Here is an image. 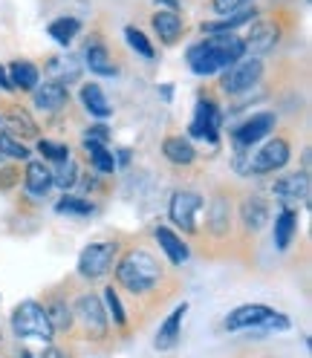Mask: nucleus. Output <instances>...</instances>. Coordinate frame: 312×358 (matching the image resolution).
<instances>
[{"label":"nucleus","mask_w":312,"mask_h":358,"mask_svg":"<svg viewBox=\"0 0 312 358\" xmlns=\"http://www.w3.org/2000/svg\"><path fill=\"white\" fill-rule=\"evenodd\" d=\"M116 283L136 301L150 298L165 280V266L145 249H127L113 266Z\"/></svg>","instance_id":"nucleus-1"},{"label":"nucleus","mask_w":312,"mask_h":358,"mask_svg":"<svg viewBox=\"0 0 312 358\" xmlns=\"http://www.w3.org/2000/svg\"><path fill=\"white\" fill-rule=\"evenodd\" d=\"M240 58H246V41L226 32V35H208L188 50V66L194 76H214L222 73Z\"/></svg>","instance_id":"nucleus-2"},{"label":"nucleus","mask_w":312,"mask_h":358,"mask_svg":"<svg viewBox=\"0 0 312 358\" xmlns=\"http://www.w3.org/2000/svg\"><path fill=\"white\" fill-rule=\"evenodd\" d=\"M73 318H76V338L93 344V347H110V321L101 303L99 292H81L73 303Z\"/></svg>","instance_id":"nucleus-3"},{"label":"nucleus","mask_w":312,"mask_h":358,"mask_svg":"<svg viewBox=\"0 0 312 358\" xmlns=\"http://www.w3.org/2000/svg\"><path fill=\"white\" fill-rule=\"evenodd\" d=\"M9 324H12L15 338H32L41 344H55V332L50 327V318H47V312H43L41 301H20L12 309Z\"/></svg>","instance_id":"nucleus-4"},{"label":"nucleus","mask_w":312,"mask_h":358,"mask_svg":"<svg viewBox=\"0 0 312 358\" xmlns=\"http://www.w3.org/2000/svg\"><path fill=\"white\" fill-rule=\"evenodd\" d=\"M119 260V243L116 240H104V243H90L87 249L78 255V278L84 280H101L113 272V266Z\"/></svg>","instance_id":"nucleus-5"},{"label":"nucleus","mask_w":312,"mask_h":358,"mask_svg":"<svg viewBox=\"0 0 312 358\" xmlns=\"http://www.w3.org/2000/svg\"><path fill=\"white\" fill-rule=\"evenodd\" d=\"M203 208H206L203 194L194 191V188H180V191H173L171 203H168V217H171V222L180 231L197 234L199 231V214H203Z\"/></svg>","instance_id":"nucleus-6"},{"label":"nucleus","mask_w":312,"mask_h":358,"mask_svg":"<svg viewBox=\"0 0 312 358\" xmlns=\"http://www.w3.org/2000/svg\"><path fill=\"white\" fill-rule=\"evenodd\" d=\"M289 156H292V145L283 136H272L266 139L257 150L249 153V162H246V171L249 173H275V171H283Z\"/></svg>","instance_id":"nucleus-7"},{"label":"nucleus","mask_w":312,"mask_h":358,"mask_svg":"<svg viewBox=\"0 0 312 358\" xmlns=\"http://www.w3.org/2000/svg\"><path fill=\"white\" fill-rule=\"evenodd\" d=\"M260 78H263V61L260 58H240L229 66V70H222L220 90L226 96H243V93H249L255 84H260Z\"/></svg>","instance_id":"nucleus-8"},{"label":"nucleus","mask_w":312,"mask_h":358,"mask_svg":"<svg viewBox=\"0 0 312 358\" xmlns=\"http://www.w3.org/2000/svg\"><path fill=\"white\" fill-rule=\"evenodd\" d=\"M278 127V116L272 113V110H263V113H255L249 116L246 122H240L234 130H232V139L237 145V150H252L257 142L269 139V133Z\"/></svg>","instance_id":"nucleus-9"},{"label":"nucleus","mask_w":312,"mask_h":358,"mask_svg":"<svg viewBox=\"0 0 312 358\" xmlns=\"http://www.w3.org/2000/svg\"><path fill=\"white\" fill-rule=\"evenodd\" d=\"M220 127H222L220 104L214 99H199L197 107H194V119L188 124V136L191 139H206L208 145H217Z\"/></svg>","instance_id":"nucleus-10"},{"label":"nucleus","mask_w":312,"mask_h":358,"mask_svg":"<svg viewBox=\"0 0 312 358\" xmlns=\"http://www.w3.org/2000/svg\"><path fill=\"white\" fill-rule=\"evenodd\" d=\"M272 196L283 208H292V203H306L309 199V173H286L281 179H275L272 185Z\"/></svg>","instance_id":"nucleus-11"},{"label":"nucleus","mask_w":312,"mask_h":358,"mask_svg":"<svg viewBox=\"0 0 312 358\" xmlns=\"http://www.w3.org/2000/svg\"><path fill=\"white\" fill-rule=\"evenodd\" d=\"M41 306H43V312H47L55 338H58V335H64V338L76 341V318H73V306L66 303V298L50 295L47 301H41Z\"/></svg>","instance_id":"nucleus-12"},{"label":"nucleus","mask_w":312,"mask_h":358,"mask_svg":"<svg viewBox=\"0 0 312 358\" xmlns=\"http://www.w3.org/2000/svg\"><path fill=\"white\" fill-rule=\"evenodd\" d=\"M275 309L266 306V303H243L237 309H232L226 321H222V327H226L229 332H240V329H255L260 327L266 318H272Z\"/></svg>","instance_id":"nucleus-13"},{"label":"nucleus","mask_w":312,"mask_h":358,"mask_svg":"<svg viewBox=\"0 0 312 358\" xmlns=\"http://www.w3.org/2000/svg\"><path fill=\"white\" fill-rule=\"evenodd\" d=\"M185 312H188V303L183 301L180 306H173V312L162 321L159 332H156V338H153V350L156 352H171L176 344H180L183 338V321H185Z\"/></svg>","instance_id":"nucleus-14"},{"label":"nucleus","mask_w":312,"mask_h":358,"mask_svg":"<svg viewBox=\"0 0 312 358\" xmlns=\"http://www.w3.org/2000/svg\"><path fill=\"white\" fill-rule=\"evenodd\" d=\"M32 101L38 110H47V113H58L70 104V90L58 81H43L32 90Z\"/></svg>","instance_id":"nucleus-15"},{"label":"nucleus","mask_w":312,"mask_h":358,"mask_svg":"<svg viewBox=\"0 0 312 358\" xmlns=\"http://www.w3.org/2000/svg\"><path fill=\"white\" fill-rule=\"evenodd\" d=\"M206 231L214 234V237H226L232 231V199L226 194H217L211 203H208Z\"/></svg>","instance_id":"nucleus-16"},{"label":"nucleus","mask_w":312,"mask_h":358,"mask_svg":"<svg viewBox=\"0 0 312 358\" xmlns=\"http://www.w3.org/2000/svg\"><path fill=\"white\" fill-rule=\"evenodd\" d=\"M101 303H104V312H107V321L113 329H119L122 335L130 332V315H127V309L122 303V295H119V289L113 283H107L101 289Z\"/></svg>","instance_id":"nucleus-17"},{"label":"nucleus","mask_w":312,"mask_h":358,"mask_svg":"<svg viewBox=\"0 0 312 358\" xmlns=\"http://www.w3.org/2000/svg\"><path fill=\"white\" fill-rule=\"evenodd\" d=\"M237 214H240V222H243V229L246 231H260L266 222H269V203H266L263 196L252 194V196H246L240 203Z\"/></svg>","instance_id":"nucleus-18"},{"label":"nucleus","mask_w":312,"mask_h":358,"mask_svg":"<svg viewBox=\"0 0 312 358\" xmlns=\"http://www.w3.org/2000/svg\"><path fill=\"white\" fill-rule=\"evenodd\" d=\"M24 188L32 199H43L52 191V171L47 162H27L24 171Z\"/></svg>","instance_id":"nucleus-19"},{"label":"nucleus","mask_w":312,"mask_h":358,"mask_svg":"<svg viewBox=\"0 0 312 358\" xmlns=\"http://www.w3.org/2000/svg\"><path fill=\"white\" fill-rule=\"evenodd\" d=\"M84 64H87V70H90L93 76H101V78H113L119 76V66L113 64V58H110L107 47L101 41H90L87 43V50H84Z\"/></svg>","instance_id":"nucleus-20"},{"label":"nucleus","mask_w":312,"mask_h":358,"mask_svg":"<svg viewBox=\"0 0 312 358\" xmlns=\"http://www.w3.org/2000/svg\"><path fill=\"white\" fill-rule=\"evenodd\" d=\"M156 243L162 245V252L168 255V260H171V266H183L188 257H191V249L185 245V240L176 234L173 229H168V226H156Z\"/></svg>","instance_id":"nucleus-21"},{"label":"nucleus","mask_w":312,"mask_h":358,"mask_svg":"<svg viewBox=\"0 0 312 358\" xmlns=\"http://www.w3.org/2000/svg\"><path fill=\"white\" fill-rule=\"evenodd\" d=\"M0 122L6 124V133H12L15 139H35L38 136V124H35V119L27 113L24 107H9L3 116H0Z\"/></svg>","instance_id":"nucleus-22"},{"label":"nucleus","mask_w":312,"mask_h":358,"mask_svg":"<svg viewBox=\"0 0 312 358\" xmlns=\"http://www.w3.org/2000/svg\"><path fill=\"white\" fill-rule=\"evenodd\" d=\"M6 73H9V81L15 90H20V93H32V90L41 84V73H38V66L27 58H17L12 61V66H6Z\"/></svg>","instance_id":"nucleus-23"},{"label":"nucleus","mask_w":312,"mask_h":358,"mask_svg":"<svg viewBox=\"0 0 312 358\" xmlns=\"http://www.w3.org/2000/svg\"><path fill=\"white\" fill-rule=\"evenodd\" d=\"M81 104H84V110L90 116H96V119H107V116H113V107H110V101H107V96H104V90L96 84V81H87V84H81Z\"/></svg>","instance_id":"nucleus-24"},{"label":"nucleus","mask_w":312,"mask_h":358,"mask_svg":"<svg viewBox=\"0 0 312 358\" xmlns=\"http://www.w3.org/2000/svg\"><path fill=\"white\" fill-rule=\"evenodd\" d=\"M162 153L171 165H180V168H188L197 162V148L185 136H168L162 142Z\"/></svg>","instance_id":"nucleus-25"},{"label":"nucleus","mask_w":312,"mask_h":358,"mask_svg":"<svg viewBox=\"0 0 312 358\" xmlns=\"http://www.w3.org/2000/svg\"><path fill=\"white\" fill-rule=\"evenodd\" d=\"M298 234V211L295 208H281V214L275 217V249L286 252L292 245V237Z\"/></svg>","instance_id":"nucleus-26"},{"label":"nucleus","mask_w":312,"mask_h":358,"mask_svg":"<svg viewBox=\"0 0 312 358\" xmlns=\"http://www.w3.org/2000/svg\"><path fill=\"white\" fill-rule=\"evenodd\" d=\"M255 9H240V12H232V15H226V17H220V20H206L203 24V32L206 35H226V32H234L237 27H243V24H249V20H255Z\"/></svg>","instance_id":"nucleus-27"},{"label":"nucleus","mask_w":312,"mask_h":358,"mask_svg":"<svg viewBox=\"0 0 312 358\" xmlns=\"http://www.w3.org/2000/svg\"><path fill=\"white\" fill-rule=\"evenodd\" d=\"M183 17L176 15V12H171V9H159L153 15V29H156V35H159L165 43H173L176 38L183 35Z\"/></svg>","instance_id":"nucleus-28"},{"label":"nucleus","mask_w":312,"mask_h":358,"mask_svg":"<svg viewBox=\"0 0 312 358\" xmlns=\"http://www.w3.org/2000/svg\"><path fill=\"white\" fill-rule=\"evenodd\" d=\"M84 150L90 156V165L99 171V173H116V156L107 145L101 142H93V139H84Z\"/></svg>","instance_id":"nucleus-29"},{"label":"nucleus","mask_w":312,"mask_h":358,"mask_svg":"<svg viewBox=\"0 0 312 358\" xmlns=\"http://www.w3.org/2000/svg\"><path fill=\"white\" fill-rule=\"evenodd\" d=\"M246 41V52L255 50V52H266V50H272L275 47V41H278V29L272 24H257L252 29L249 38H243Z\"/></svg>","instance_id":"nucleus-30"},{"label":"nucleus","mask_w":312,"mask_h":358,"mask_svg":"<svg viewBox=\"0 0 312 358\" xmlns=\"http://www.w3.org/2000/svg\"><path fill=\"white\" fill-rule=\"evenodd\" d=\"M47 32H50V38H55L61 43V47H70L73 38L81 32V20L78 17H58L47 27Z\"/></svg>","instance_id":"nucleus-31"},{"label":"nucleus","mask_w":312,"mask_h":358,"mask_svg":"<svg viewBox=\"0 0 312 358\" xmlns=\"http://www.w3.org/2000/svg\"><path fill=\"white\" fill-rule=\"evenodd\" d=\"M55 211L58 214H70V217H90V214H96V206L90 203V199H84V196L64 194L55 203Z\"/></svg>","instance_id":"nucleus-32"},{"label":"nucleus","mask_w":312,"mask_h":358,"mask_svg":"<svg viewBox=\"0 0 312 358\" xmlns=\"http://www.w3.org/2000/svg\"><path fill=\"white\" fill-rule=\"evenodd\" d=\"M52 171V185H58V188H64V191H70V188H76L78 185V162L73 159H64V162H58L55 168H50Z\"/></svg>","instance_id":"nucleus-33"},{"label":"nucleus","mask_w":312,"mask_h":358,"mask_svg":"<svg viewBox=\"0 0 312 358\" xmlns=\"http://www.w3.org/2000/svg\"><path fill=\"white\" fill-rule=\"evenodd\" d=\"M50 73H52V81H58V84H70V81H78V76H81V66L76 64V61H70V58H50Z\"/></svg>","instance_id":"nucleus-34"},{"label":"nucleus","mask_w":312,"mask_h":358,"mask_svg":"<svg viewBox=\"0 0 312 358\" xmlns=\"http://www.w3.org/2000/svg\"><path fill=\"white\" fill-rule=\"evenodd\" d=\"M0 156H9V159H15V162H29V148L20 142V139H15L12 133H0Z\"/></svg>","instance_id":"nucleus-35"},{"label":"nucleus","mask_w":312,"mask_h":358,"mask_svg":"<svg viewBox=\"0 0 312 358\" xmlns=\"http://www.w3.org/2000/svg\"><path fill=\"white\" fill-rule=\"evenodd\" d=\"M125 38H127V47L136 52V55H142V58H148V61L156 55V52H153V43L148 41V35H145L142 29L127 27V29H125Z\"/></svg>","instance_id":"nucleus-36"},{"label":"nucleus","mask_w":312,"mask_h":358,"mask_svg":"<svg viewBox=\"0 0 312 358\" xmlns=\"http://www.w3.org/2000/svg\"><path fill=\"white\" fill-rule=\"evenodd\" d=\"M38 153L43 156V162H64L70 159V148L64 142H52V139H38Z\"/></svg>","instance_id":"nucleus-37"},{"label":"nucleus","mask_w":312,"mask_h":358,"mask_svg":"<svg viewBox=\"0 0 312 358\" xmlns=\"http://www.w3.org/2000/svg\"><path fill=\"white\" fill-rule=\"evenodd\" d=\"M249 3H252V0H211L214 12H220V15H232V12H240V9H246Z\"/></svg>","instance_id":"nucleus-38"},{"label":"nucleus","mask_w":312,"mask_h":358,"mask_svg":"<svg viewBox=\"0 0 312 358\" xmlns=\"http://www.w3.org/2000/svg\"><path fill=\"white\" fill-rule=\"evenodd\" d=\"M20 182V171L17 168H0V191H9Z\"/></svg>","instance_id":"nucleus-39"},{"label":"nucleus","mask_w":312,"mask_h":358,"mask_svg":"<svg viewBox=\"0 0 312 358\" xmlns=\"http://www.w3.org/2000/svg\"><path fill=\"white\" fill-rule=\"evenodd\" d=\"M84 139H93V142L107 145L110 142V130H107V124H90L84 130Z\"/></svg>","instance_id":"nucleus-40"},{"label":"nucleus","mask_w":312,"mask_h":358,"mask_svg":"<svg viewBox=\"0 0 312 358\" xmlns=\"http://www.w3.org/2000/svg\"><path fill=\"white\" fill-rule=\"evenodd\" d=\"M41 358H76V355H73V350H66L61 344H47V350H43Z\"/></svg>","instance_id":"nucleus-41"},{"label":"nucleus","mask_w":312,"mask_h":358,"mask_svg":"<svg viewBox=\"0 0 312 358\" xmlns=\"http://www.w3.org/2000/svg\"><path fill=\"white\" fill-rule=\"evenodd\" d=\"M0 90H3V93H15V87H12V81H9V73H6L3 64H0Z\"/></svg>","instance_id":"nucleus-42"},{"label":"nucleus","mask_w":312,"mask_h":358,"mask_svg":"<svg viewBox=\"0 0 312 358\" xmlns=\"http://www.w3.org/2000/svg\"><path fill=\"white\" fill-rule=\"evenodd\" d=\"M113 156H116V168H119V165H127V162H130V150H127V148H119V150H116Z\"/></svg>","instance_id":"nucleus-43"},{"label":"nucleus","mask_w":312,"mask_h":358,"mask_svg":"<svg viewBox=\"0 0 312 358\" xmlns=\"http://www.w3.org/2000/svg\"><path fill=\"white\" fill-rule=\"evenodd\" d=\"M156 3H165L171 12H176V6H180V3H176V0H156Z\"/></svg>","instance_id":"nucleus-44"},{"label":"nucleus","mask_w":312,"mask_h":358,"mask_svg":"<svg viewBox=\"0 0 312 358\" xmlns=\"http://www.w3.org/2000/svg\"><path fill=\"white\" fill-rule=\"evenodd\" d=\"M162 96H165V99H171V96H173V87H171V84H165V87H162Z\"/></svg>","instance_id":"nucleus-45"},{"label":"nucleus","mask_w":312,"mask_h":358,"mask_svg":"<svg viewBox=\"0 0 312 358\" xmlns=\"http://www.w3.org/2000/svg\"><path fill=\"white\" fill-rule=\"evenodd\" d=\"M20 358H38L35 352H29V350H20Z\"/></svg>","instance_id":"nucleus-46"},{"label":"nucleus","mask_w":312,"mask_h":358,"mask_svg":"<svg viewBox=\"0 0 312 358\" xmlns=\"http://www.w3.org/2000/svg\"><path fill=\"white\" fill-rule=\"evenodd\" d=\"M0 344H3V332H0Z\"/></svg>","instance_id":"nucleus-47"},{"label":"nucleus","mask_w":312,"mask_h":358,"mask_svg":"<svg viewBox=\"0 0 312 358\" xmlns=\"http://www.w3.org/2000/svg\"><path fill=\"white\" fill-rule=\"evenodd\" d=\"M0 358H6V355H0Z\"/></svg>","instance_id":"nucleus-48"}]
</instances>
